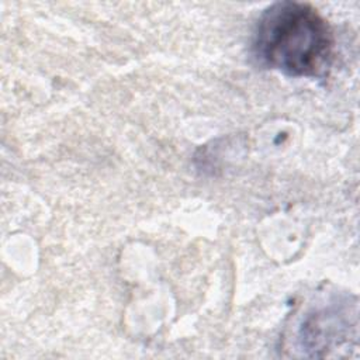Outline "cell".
<instances>
[{
	"instance_id": "6da1fadb",
	"label": "cell",
	"mask_w": 360,
	"mask_h": 360,
	"mask_svg": "<svg viewBox=\"0 0 360 360\" xmlns=\"http://www.w3.org/2000/svg\"><path fill=\"white\" fill-rule=\"evenodd\" d=\"M333 45V32L316 8L277 1L260 15L252 52L264 68L294 77H319L330 68Z\"/></svg>"
}]
</instances>
